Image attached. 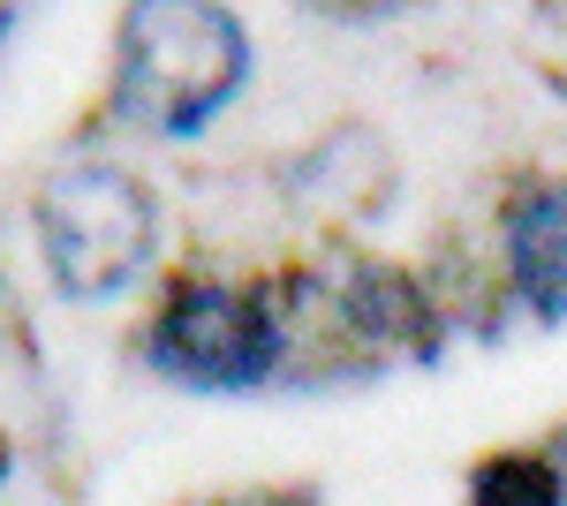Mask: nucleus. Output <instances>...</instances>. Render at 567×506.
<instances>
[{
	"mask_svg": "<svg viewBox=\"0 0 567 506\" xmlns=\"http://www.w3.org/2000/svg\"><path fill=\"white\" fill-rule=\"evenodd\" d=\"M250 76V31L213 0H136L114 23V114L144 136H197Z\"/></svg>",
	"mask_w": 567,
	"mask_h": 506,
	"instance_id": "1",
	"label": "nucleus"
},
{
	"mask_svg": "<svg viewBox=\"0 0 567 506\" xmlns=\"http://www.w3.org/2000/svg\"><path fill=\"white\" fill-rule=\"evenodd\" d=\"M39 250L69 302H114L144 280L159 250L152 189L114 159H69L39 189Z\"/></svg>",
	"mask_w": 567,
	"mask_h": 506,
	"instance_id": "2",
	"label": "nucleus"
},
{
	"mask_svg": "<svg viewBox=\"0 0 567 506\" xmlns=\"http://www.w3.org/2000/svg\"><path fill=\"white\" fill-rule=\"evenodd\" d=\"M152 371L189 393H250L280 371V318L250 288L189 280L152 318Z\"/></svg>",
	"mask_w": 567,
	"mask_h": 506,
	"instance_id": "3",
	"label": "nucleus"
},
{
	"mask_svg": "<svg viewBox=\"0 0 567 506\" xmlns=\"http://www.w3.org/2000/svg\"><path fill=\"white\" fill-rule=\"evenodd\" d=\"M507 272L537 318H567V182H537L507 211Z\"/></svg>",
	"mask_w": 567,
	"mask_h": 506,
	"instance_id": "4",
	"label": "nucleus"
},
{
	"mask_svg": "<svg viewBox=\"0 0 567 506\" xmlns=\"http://www.w3.org/2000/svg\"><path fill=\"white\" fill-rule=\"evenodd\" d=\"M567 484L545 454H492L470 468V506H560Z\"/></svg>",
	"mask_w": 567,
	"mask_h": 506,
	"instance_id": "5",
	"label": "nucleus"
}]
</instances>
